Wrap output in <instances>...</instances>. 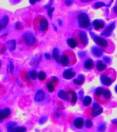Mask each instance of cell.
<instances>
[{
  "label": "cell",
  "instance_id": "obj_22",
  "mask_svg": "<svg viewBox=\"0 0 117 132\" xmlns=\"http://www.w3.org/2000/svg\"><path fill=\"white\" fill-rule=\"evenodd\" d=\"M68 45L70 46V47H72V48H74L77 45V43H76V41L73 39H69L68 40Z\"/></svg>",
  "mask_w": 117,
  "mask_h": 132
},
{
  "label": "cell",
  "instance_id": "obj_24",
  "mask_svg": "<svg viewBox=\"0 0 117 132\" xmlns=\"http://www.w3.org/2000/svg\"><path fill=\"white\" fill-rule=\"evenodd\" d=\"M52 57L54 59H55L56 61L59 60V50L57 48H54L53 50V53H52Z\"/></svg>",
  "mask_w": 117,
  "mask_h": 132
},
{
  "label": "cell",
  "instance_id": "obj_14",
  "mask_svg": "<svg viewBox=\"0 0 117 132\" xmlns=\"http://www.w3.org/2000/svg\"><path fill=\"white\" fill-rule=\"evenodd\" d=\"M8 22V17L7 16H4L2 19H0V30H2V29L6 28Z\"/></svg>",
  "mask_w": 117,
  "mask_h": 132
},
{
  "label": "cell",
  "instance_id": "obj_2",
  "mask_svg": "<svg viewBox=\"0 0 117 132\" xmlns=\"http://www.w3.org/2000/svg\"><path fill=\"white\" fill-rule=\"evenodd\" d=\"M23 39L25 43L27 45L32 46L36 42V39H35V35H33L31 32H26L23 35Z\"/></svg>",
  "mask_w": 117,
  "mask_h": 132
},
{
  "label": "cell",
  "instance_id": "obj_1",
  "mask_svg": "<svg viewBox=\"0 0 117 132\" xmlns=\"http://www.w3.org/2000/svg\"><path fill=\"white\" fill-rule=\"evenodd\" d=\"M79 24L81 28H86L90 26V19L85 13H80L78 16Z\"/></svg>",
  "mask_w": 117,
  "mask_h": 132
},
{
  "label": "cell",
  "instance_id": "obj_23",
  "mask_svg": "<svg viewBox=\"0 0 117 132\" xmlns=\"http://www.w3.org/2000/svg\"><path fill=\"white\" fill-rule=\"evenodd\" d=\"M91 102H92V98H91V97L85 96L84 98H83V104H84V105H85V106H88V105H90L91 103Z\"/></svg>",
  "mask_w": 117,
  "mask_h": 132
},
{
  "label": "cell",
  "instance_id": "obj_34",
  "mask_svg": "<svg viewBox=\"0 0 117 132\" xmlns=\"http://www.w3.org/2000/svg\"><path fill=\"white\" fill-rule=\"evenodd\" d=\"M92 122L90 120H88L86 122H85V127L87 128H90L92 127Z\"/></svg>",
  "mask_w": 117,
  "mask_h": 132
},
{
  "label": "cell",
  "instance_id": "obj_35",
  "mask_svg": "<svg viewBox=\"0 0 117 132\" xmlns=\"http://www.w3.org/2000/svg\"><path fill=\"white\" fill-rule=\"evenodd\" d=\"M5 50H6L5 45H4V44H2V43H0V54L3 53V52L5 51Z\"/></svg>",
  "mask_w": 117,
  "mask_h": 132
},
{
  "label": "cell",
  "instance_id": "obj_43",
  "mask_svg": "<svg viewBox=\"0 0 117 132\" xmlns=\"http://www.w3.org/2000/svg\"><path fill=\"white\" fill-rule=\"evenodd\" d=\"M115 91L117 92V85H116V87H115Z\"/></svg>",
  "mask_w": 117,
  "mask_h": 132
},
{
  "label": "cell",
  "instance_id": "obj_25",
  "mask_svg": "<svg viewBox=\"0 0 117 132\" xmlns=\"http://www.w3.org/2000/svg\"><path fill=\"white\" fill-rule=\"evenodd\" d=\"M70 93L72 94V100H71V103L74 104V103H76V101H77V95L74 92H72L71 91Z\"/></svg>",
  "mask_w": 117,
  "mask_h": 132
},
{
  "label": "cell",
  "instance_id": "obj_10",
  "mask_svg": "<svg viewBox=\"0 0 117 132\" xmlns=\"http://www.w3.org/2000/svg\"><path fill=\"white\" fill-rule=\"evenodd\" d=\"M92 52L97 57H100V56L103 55V51L100 48H99L98 47H96V46L92 48Z\"/></svg>",
  "mask_w": 117,
  "mask_h": 132
},
{
  "label": "cell",
  "instance_id": "obj_38",
  "mask_svg": "<svg viewBox=\"0 0 117 132\" xmlns=\"http://www.w3.org/2000/svg\"><path fill=\"white\" fill-rule=\"evenodd\" d=\"M104 60H105V61H106L107 63H110V58L107 57V56H105V57H104Z\"/></svg>",
  "mask_w": 117,
  "mask_h": 132
},
{
  "label": "cell",
  "instance_id": "obj_18",
  "mask_svg": "<svg viewBox=\"0 0 117 132\" xmlns=\"http://www.w3.org/2000/svg\"><path fill=\"white\" fill-rule=\"evenodd\" d=\"M60 61H61V63L62 65L64 66H67L69 64V59L66 55L62 56Z\"/></svg>",
  "mask_w": 117,
  "mask_h": 132
},
{
  "label": "cell",
  "instance_id": "obj_40",
  "mask_svg": "<svg viewBox=\"0 0 117 132\" xmlns=\"http://www.w3.org/2000/svg\"><path fill=\"white\" fill-rule=\"evenodd\" d=\"M53 80H54V82H57L58 81L57 78H56V77H53Z\"/></svg>",
  "mask_w": 117,
  "mask_h": 132
},
{
  "label": "cell",
  "instance_id": "obj_15",
  "mask_svg": "<svg viewBox=\"0 0 117 132\" xmlns=\"http://www.w3.org/2000/svg\"><path fill=\"white\" fill-rule=\"evenodd\" d=\"M79 37H80L81 41L83 43V44L86 45L87 43H88V37H87V35L85 34V32H81L80 33V35H79Z\"/></svg>",
  "mask_w": 117,
  "mask_h": 132
},
{
  "label": "cell",
  "instance_id": "obj_19",
  "mask_svg": "<svg viewBox=\"0 0 117 132\" xmlns=\"http://www.w3.org/2000/svg\"><path fill=\"white\" fill-rule=\"evenodd\" d=\"M83 80H84V76H83V75H79V78L77 79H74V82L76 85H81L83 84Z\"/></svg>",
  "mask_w": 117,
  "mask_h": 132
},
{
  "label": "cell",
  "instance_id": "obj_33",
  "mask_svg": "<svg viewBox=\"0 0 117 132\" xmlns=\"http://www.w3.org/2000/svg\"><path fill=\"white\" fill-rule=\"evenodd\" d=\"M37 76H38V75H37V73L36 71H32L30 72V77L33 79H36Z\"/></svg>",
  "mask_w": 117,
  "mask_h": 132
},
{
  "label": "cell",
  "instance_id": "obj_29",
  "mask_svg": "<svg viewBox=\"0 0 117 132\" xmlns=\"http://www.w3.org/2000/svg\"><path fill=\"white\" fill-rule=\"evenodd\" d=\"M38 78H39V80H45V78H46V74H45L43 72H39V74H38Z\"/></svg>",
  "mask_w": 117,
  "mask_h": 132
},
{
  "label": "cell",
  "instance_id": "obj_21",
  "mask_svg": "<svg viewBox=\"0 0 117 132\" xmlns=\"http://www.w3.org/2000/svg\"><path fill=\"white\" fill-rule=\"evenodd\" d=\"M85 68L88 69V70H90L93 68V62L92 60L88 59L87 60L85 63Z\"/></svg>",
  "mask_w": 117,
  "mask_h": 132
},
{
  "label": "cell",
  "instance_id": "obj_39",
  "mask_svg": "<svg viewBox=\"0 0 117 132\" xmlns=\"http://www.w3.org/2000/svg\"><path fill=\"white\" fill-rule=\"evenodd\" d=\"M45 57L47 59H50V56L48 54H45Z\"/></svg>",
  "mask_w": 117,
  "mask_h": 132
},
{
  "label": "cell",
  "instance_id": "obj_11",
  "mask_svg": "<svg viewBox=\"0 0 117 132\" xmlns=\"http://www.w3.org/2000/svg\"><path fill=\"white\" fill-rule=\"evenodd\" d=\"M83 123H84V121H83V119L82 118H77L74 120V125L78 129H81L82 127L83 126Z\"/></svg>",
  "mask_w": 117,
  "mask_h": 132
},
{
  "label": "cell",
  "instance_id": "obj_26",
  "mask_svg": "<svg viewBox=\"0 0 117 132\" xmlns=\"http://www.w3.org/2000/svg\"><path fill=\"white\" fill-rule=\"evenodd\" d=\"M103 92H104V90H103L102 87H98V88H97L96 91H95L96 95L98 96H100L102 94H103Z\"/></svg>",
  "mask_w": 117,
  "mask_h": 132
},
{
  "label": "cell",
  "instance_id": "obj_31",
  "mask_svg": "<svg viewBox=\"0 0 117 132\" xmlns=\"http://www.w3.org/2000/svg\"><path fill=\"white\" fill-rule=\"evenodd\" d=\"M103 96H104V97H105V98H110V96H111V92H110L109 90H104Z\"/></svg>",
  "mask_w": 117,
  "mask_h": 132
},
{
  "label": "cell",
  "instance_id": "obj_4",
  "mask_svg": "<svg viewBox=\"0 0 117 132\" xmlns=\"http://www.w3.org/2000/svg\"><path fill=\"white\" fill-rule=\"evenodd\" d=\"M94 41H95V43L99 45L101 47H106L107 46V41L101 37H94Z\"/></svg>",
  "mask_w": 117,
  "mask_h": 132
},
{
  "label": "cell",
  "instance_id": "obj_37",
  "mask_svg": "<svg viewBox=\"0 0 117 132\" xmlns=\"http://www.w3.org/2000/svg\"><path fill=\"white\" fill-rule=\"evenodd\" d=\"M66 4H67V6H70V4H72V1H69V0H67V1H66V2H65Z\"/></svg>",
  "mask_w": 117,
  "mask_h": 132
},
{
  "label": "cell",
  "instance_id": "obj_6",
  "mask_svg": "<svg viewBox=\"0 0 117 132\" xmlns=\"http://www.w3.org/2000/svg\"><path fill=\"white\" fill-rule=\"evenodd\" d=\"M10 109L8 108H6L4 109L0 110V121H2L4 119H6V118H8L10 115Z\"/></svg>",
  "mask_w": 117,
  "mask_h": 132
},
{
  "label": "cell",
  "instance_id": "obj_8",
  "mask_svg": "<svg viewBox=\"0 0 117 132\" xmlns=\"http://www.w3.org/2000/svg\"><path fill=\"white\" fill-rule=\"evenodd\" d=\"M48 22L45 18L41 19L39 21V28L41 31H45L48 29Z\"/></svg>",
  "mask_w": 117,
  "mask_h": 132
},
{
  "label": "cell",
  "instance_id": "obj_32",
  "mask_svg": "<svg viewBox=\"0 0 117 132\" xmlns=\"http://www.w3.org/2000/svg\"><path fill=\"white\" fill-rule=\"evenodd\" d=\"M26 129L24 127H17L15 129L14 132H26Z\"/></svg>",
  "mask_w": 117,
  "mask_h": 132
},
{
  "label": "cell",
  "instance_id": "obj_5",
  "mask_svg": "<svg viewBox=\"0 0 117 132\" xmlns=\"http://www.w3.org/2000/svg\"><path fill=\"white\" fill-rule=\"evenodd\" d=\"M114 27H115V25H114V23H113L110 24L109 26L102 32L101 35H103V36H105V37H108V36H110V35H111L112 32L114 29Z\"/></svg>",
  "mask_w": 117,
  "mask_h": 132
},
{
  "label": "cell",
  "instance_id": "obj_12",
  "mask_svg": "<svg viewBox=\"0 0 117 132\" xmlns=\"http://www.w3.org/2000/svg\"><path fill=\"white\" fill-rule=\"evenodd\" d=\"M93 26L95 27V28L96 30H98V29L103 28L105 27V23L102 21L100 20H95L93 22Z\"/></svg>",
  "mask_w": 117,
  "mask_h": 132
},
{
  "label": "cell",
  "instance_id": "obj_41",
  "mask_svg": "<svg viewBox=\"0 0 117 132\" xmlns=\"http://www.w3.org/2000/svg\"><path fill=\"white\" fill-rule=\"evenodd\" d=\"M114 11H115V12L117 13V6H115V7L114 8Z\"/></svg>",
  "mask_w": 117,
  "mask_h": 132
},
{
  "label": "cell",
  "instance_id": "obj_28",
  "mask_svg": "<svg viewBox=\"0 0 117 132\" xmlns=\"http://www.w3.org/2000/svg\"><path fill=\"white\" fill-rule=\"evenodd\" d=\"M105 3H103V2H96L94 5V7L95 8H101V7H103V6H105Z\"/></svg>",
  "mask_w": 117,
  "mask_h": 132
},
{
  "label": "cell",
  "instance_id": "obj_13",
  "mask_svg": "<svg viewBox=\"0 0 117 132\" xmlns=\"http://www.w3.org/2000/svg\"><path fill=\"white\" fill-rule=\"evenodd\" d=\"M101 81L103 85H105L106 86H110L112 84V80L106 76H101Z\"/></svg>",
  "mask_w": 117,
  "mask_h": 132
},
{
  "label": "cell",
  "instance_id": "obj_17",
  "mask_svg": "<svg viewBox=\"0 0 117 132\" xmlns=\"http://www.w3.org/2000/svg\"><path fill=\"white\" fill-rule=\"evenodd\" d=\"M58 96L60 98L64 99V100H68V94L64 90H60L58 93Z\"/></svg>",
  "mask_w": 117,
  "mask_h": 132
},
{
  "label": "cell",
  "instance_id": "obj_42",
  "mask_svg": "<svg viewBox=\"0 0 117 132\" xmlns=\"http://www.w3.org/2000/svg\"><path fill=\"white\" fill-rule=\"evenodd\" d=\"M35 1H34V2H33V1H30V4H35Z\"/></svg>",
  "mask_w": 117,
  "mask_h": 132
},
{
  "label": "cell",
  "instance_id": "obj_44",
  "mask_svg": "<svg viewBox=\"0 0 117 132\" xmlns=\"http://www.w3.org/2000/svg\"><path fill=\"white\" fill-rule=\"evenodd\" d=\"M0 68H1V61H0Z\"/></svg>",
  "mask_w": 117,
  "mask_h": 132
},
{
  "label": "cell",
  "instance_id": "obj_20",
  "mask_svg": "<svg viewBox=\"0 0 117 132\" xmlns=\"http://www.w3.org/2000/svg\"><path fill=\"white\" fill-rule=\"evenodd\" d=\"M97 68L99 71H103L106 68V65L102 61H99L97 65Z\"/></svg>",
  "mask_w": 117,
  "mask_h": 132
},
{
  "label": "cell",
  "instance_id": "obj_3",
  "mask_svg": "<svg viewBox=\"0 0 117 132\" xmlns=\"http://www.w3.org/2000/svg\"><path fill=\"white\" fill-rule=\"evenodd\" d=\"M103 112V108L99 106L98 103H94V105L92 107V114L94 117L100 115Z\"/></svg>",
  "mask_w": 117,
  "mask_h": 132
},
{
  "label": "cell",
  "instance_id": "obj_7",
  "mask_svg": "<svg viewBox=\"0 0 117 132\" xmlns=\"http://www.w3.org/2000/svg\"><path fill=\"white\" fill-rule=\"evenodd\" d=\"M44 98H45V93L43 92V91L39 90L36 93L35 99L37 102H41L44 100Z\"/></svg>",
  "mask_w": 117,
  "mask_h": 132
},
{
  "label": "cell",
  "instance_id": "obj_36",
  "mask_svg": "<svg viewBox=\"0 0 117 132\" xmlns=\"http://www.w3.org/2000/svg\"><path fill=\"white\" fill-rule=\"evenodd\" d=\"M54 10V8H50L49 9H48V15H49L50 16H52V14Z\"/></svg>",
  "mask_w": 117,
  "mask_h": 132
},
{
  "label": "cell",
  "instance_id": "obj_9",
  "mask_svg": "<svg viewBox=\"0 0 117 132\" xmlns=\"http://www.w3.org/2000/svg\"><path fill=\"white\" fill-rule=\"evenodd\" d=\"M63 76L66 79H70V78H72V77H74L75 76V72H73L71 69L67 70L64 72Z\"/></svg>",
  "mask_w": 117,
  "mask_h": 132
},
{
  "label": "cell",
  "instance_id": "obj_27",
  "mask_svg": "<svg viewBox=\"0 0 117 132\" xmlns=\"http://www.w3.org/2000/svg\"><path fill=\"white\" fill-rule=\"evenodd\" d=\"M105 129H106V125L105 123H101V125H99V127H98V131L99 132H104L105 131Z\"/></svg>",
  "mask_w": 117,
  "mask_h": 132
},
{
  "label": "cell",
  "instance_id": "obj_16",
  "mask_svg": "<svg viewBox=\"0 0 117 132\" xmlns=\"http://www.w3.org/2000/svg\"><path fill=\"white\" fill-rule=\"evenodd\" d=\"M7 46H8V49L10 50H14L15 49V47H16V41H14V40H11V41H8L7 42Z\"/></svg>",
  "mask_w": 117,
  "mask_h": 132
},
{
  "label": "cell",
  "instance_id": "obj_30",
  "mask_svg": "<svg viewBox=\"0 0 117 132\" xmlns=\"http://www.w3.org/2000/svg\"><path fill=\"white\" fill-rule=\"evenodd\" d=\"M47 87H48V91H49L50 92H54V90L53 84H52V82H49L48 83Z\"/></svg>",
  "mask_w": 117,
  "mask_h": 132
}]
</instances>
